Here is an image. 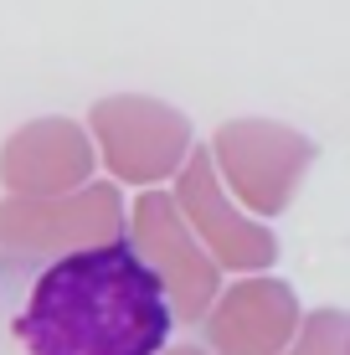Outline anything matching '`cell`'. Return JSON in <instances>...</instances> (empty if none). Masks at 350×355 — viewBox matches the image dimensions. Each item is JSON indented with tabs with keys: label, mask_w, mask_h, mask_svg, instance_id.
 <instances>
[{
	"label": "cell",
	"mask_w": 350,
	"mask_h": 355,
	"mask_svg": "<svg viewBox=\"0 0 350 355\" xmlns=\"http://www.w3.org/2000/svg\"><path fill=\"white\" fill-rule=\"evenodd\" d=\"M170 293L134 242H93L36 273L16 335L26 355H160Z\"/></svg>",
	"instance_id": "cell-1"
}]
</instances>
